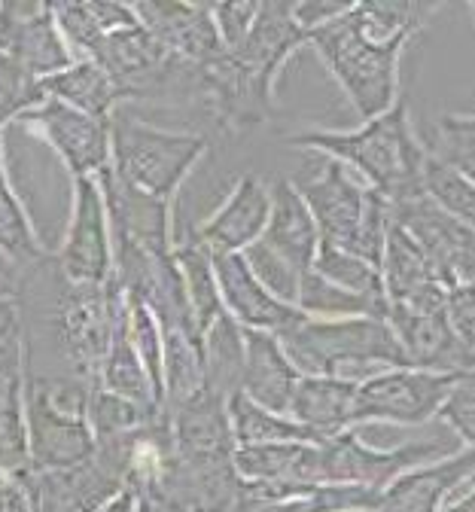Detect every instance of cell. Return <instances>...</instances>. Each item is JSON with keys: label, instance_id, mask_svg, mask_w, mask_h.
Segmentation results:
<instances>
[{"label": "cell", "instance_id": "obj_7", "mask_svg": "<svg viewBox=\"0 0 475 512\" xmlns=\"http://www.w3.org/2000/svg\"><path fill=\"white\" fill-rule=\"evenodd\" d=\"M439 452V442H405L390 452L366 445L351 427L320 445H308L296 485H357L384 491L393 479L415 470Z\"/></svg>", "mask_w": 475, "mask_h": 512}, {"label": "cell", "instance_id": "obj_40", "mask_svg": "<svg viewBox=\"0 0 475 512\" xmlns=\"http://www.w3.org/2000/svg\"><path fill=\"white\" fill-rule=\"evenodd\" d=\"M128 333H131L134 351H138L141 363L147 366L156 397L165 409V336H162V327L153 317V311L134 296H128Z\"/></svg>", "mask_w": 475, "mask_h": 512}, {"label": "cell", "instance_id": "obj_49", "mask_svg": "<svg viewBox=\"0 0 475 512\" xmlns=\"http://www.w3.org/2000/svg\"><path fill=\"white\" fill-rule=\"evenodd\" d=\"M439 512H475V488L469 491V494H463V497H457V500H445V506L439 509Z\"/></svg>", "mask_w": 475, "mask_h": 512}, {"label": "cell", "instance_id": "obj_19", "mask_svg": "<svg viewBox=\"0 0 475 512\" xmlns=\"http://www.w3.org/2000/svg\"><path fill=\"white\" fill-rule=\"evenodd\" d=\"M256 244L299 278H305L314 269L320 250V229L293 180L271 183V217Z\"/></svg>", "mask_w": 475, "mask_h": 512}, {"label": "cell", "instance_id": "obj_34", "mask_svg": "<svg viewBox=\"0 0 475 512\" xmlns=\"http://www.w3.org/2000/svg\"><path fill=\"white\" fill-rule=\"evenodd\" d=\"M299 308L311 317H390V302L387 299H372L360 296L351 290H342L320 278L314 269L305 275L302 290H299Z\"/></svg>", "mask_w": 475, "mask_h": 512}, {"label": "cell", "instance_id": "obj_30", "mask_svg": "<svg viewBox=\"0 0 475 512\" xmlns=\"http://www.w3.org/2000/svg\"><path fill=\"white\" fill-rule=\"evenodd\" d=\"M174 260H177L183 284H186V296H189V305H192L195 327H198L201 339H205V333L214 327V320L220 314H226L220 284H217V272H214V253L201 244L195 235H189L186 241L174 244Z\"/></svg>", "mask_w": 475, "mask_h": 512}, {"label": "cell", "instance_id": "obj_5", "mask_svg": "<svg viewBox=\"0 0 475 512\" xmlns=\"http://www.w3.org/2000/svg\"><path fill=\"white\" fill-rule=\"evenodd\" d=\"M122 302L125 290L116 278L110 284H71L61 278V287L52 296L49 336L55 342V354L67 369V378L83 381L89 388L101 384V369Z\"/></svg>", "mask_w": 475, "mask_h": 512}, {"label": "cell", "instance_id": "obj_39", "mask_svg": "<svg viewBox=\"0 0 475 512\" xmlns=\"http://www.w3.org/2000/svg\"><path fill=\"white\" fill-rule=\"evenodd\" d=\"M424 147L475 183V116L442 113L430 125V138Z\"/></svg>", "mask_w": 475, "mask_h": 512}, {"label": "cell", "instance_id": "obj_43", "mask_svg": "<svg viewBox=\"0 0 475 512\" xmlns=\"http://www.w3.org/2000/svg\"><path fill=\"white\" fill-rule=\"evenodd\" d=\"M445 317L454 339L472 354L475 360V284L451 287L445 296Z\"/></svg>", "mask_w": 475, "mask_h": 512}, {"label": "cell", "instance_id": "obj_36", "mask_svg": "<svg viewBox=\"0 0 475 512\" xmlns=\"http://www.w3.org/2000/svg\"><path fill=\"white\" fill-rule=\"evenodd\" d=\"M165 409H153V406H141L134 400H125L119 394H110L104 388H95L92 397H89V427L95 433L98 442H107V439H119V436H128V433H138L141 427L153 424Z\"/></svg>", "mask_w": 475, "mask_h": 512}, {"label": "cell", "instance_id": "obj_22", "mask_svg": "<svg viewBox=\"0 0 475 512\" xmlns=\"http://www.w3.org/2000/svg\"><path fill=\"white\" fill-rule=\"evenodd\" d=\"M174 455L189 461H217L235 458V433L229 418V400L201 388L186 403L168 409Z\"/></svg>", "mask_w": 475, "mask_h": 512}, {"label": "cell", "instance_id": "obj_14", "mask_svg": "<svg viewBox=\"0 0 475 512\" xmlns=\"http://www.w3.org/2000/svg\"><path fill=\"white\" fill-rule=\"evenodd\" d=\"M275 83L278 77L247 68L232 52L201 68V92L208 95L217 122L229 132L262 125L275 113Z\"/></svg>", "mask_w": 475, "mask_h": 512}, {"label": "cell", "instance_id": "obj_33", "mask_svg": "<svg viewBox=\"0 0 475 512\" xmlns=\"http://www.w3.org/2000/svg\"><path fill=\"white\" fill-rule=\"evenodd\" d=\"M0 250H4L10 260H16L22 269H34L46 260V250L34 232V223L7 177L4 141H0Z\"/></svg>", "mask_w": 475, "mask_h": 512}, {"label": "cell", "instance_id": "obj_4", "mask_svg": "<svg viewBox=\"0 0 475 512\" xmlns=\"http://www.w3.org/2000/svg\"><path fill=\"white\" fill-rule=\"evenodd\" d=\"M308 46L323 58L329 74L345 89L348 101L360 113L363 122L384 116L399 95V58L409 46L402 40H378L372 37L354 7L308 34Z\"/></svg>", "mask_w": 475, "mask_h": 512}, {"label": "cell", "instance_id": "obj_18", "mask_svg": "<svg viewBox=\"0 0 475 512\" xmlns=\"http://www.w3.org/2000/svg\"><path fill=\"white\" fill-rule=\"evenodd\" d=\"M214 272H217L226 311L244 330H262V333L278 336L281 330H287L305 314L302 308L287 305L271 293L256 278L244 253H214Z\"/></svg>", "mask_w": 475, "mask_h": 512}, {"label": "cell", "instance_id": "obj_20", "mask_svg": "<svg viewBox=\"0 0 475 512\" xmlns=\"http://www.w3.org/2000/svg\"><path fill=\"white\" fill-rule=\"evenodd\" d=\"M268 217H271V186L256 174H244L235 180L226 202L192 235L211 253H244L250 244L262 238Z\"/></svg>", "mask_w": 475, "mask_h": 512}, {"label": "cell", "instance_id": "obj_13", "mask_svg": "<svg viewBox=\"0 0 475 512\" xmlns=\"http://www.w3.org/2000/svg\"><path fill=\"white\" fill-rule=\"evenodd\" d=\"M0 52L16 58L37 80H49L77 61L43 0H0Z\"/></svg>", "mask_w": 475, "mask_h": 512}, {"label": "cell", "instance_id": "obj_10", "mask_svg": "<svg viewBox=\"0 0 475 512\" xmlns=\"http://www.w3.org/2000/svg\"><path fill=\"white\" fill-rule=\"evenodd\" d=\"M390 217L421 244L445 290L475 284V229L445 214L424 189L393 202Z\"/></svg>", "mask_w": 475, "mask_h": 512}, {"label": "cell", "instance_id": "obj_12", "mask_svg": "<svg viewBox=\"0 0 475 512\" xmlns=\"http://www.w3.org/2000/svg\"><path fill=\"white\" fill-rule=\"evenodd\" d=\"M28 442L31 470H67L92 461L98 439L83 412L58 406L28 378Z\"/></svg>", "mask_w": 475, "mask_h": 512}, {"label": "cell", "instance_id": "obj_3", "mask_svg": "<svg viewBox=\"0 0 475 512\" xmlns=\"http://www.w3.org/2000/svg\"><path fill=\"white\" fill-rule=\"evenodd\" d=\"M293 186L311 208L323 244L342 247L381 269L387 229L393 220L381 192L363 186L345 162L329 156L317 171L305 168Z\"/></svg>", "mask_w": 475, "mask_h": 512}, {"label": "cell", "instance_id": "obj_45", "mask_svg": "<svg viewBox=\"0 0 475 512\" xmlns=\"http://www.w3.org/2000/svg\"><path fill=\"white\" fill-rule=\"evenodd\" d=\"M354 4H342V0H296L293 4V16L296 22L311 34L314 28L338 19V16H345Z\"/></svg>", "mask_w": 475, "mask_h": 512}, {"label": "cell", "instance_id": "obj_16", "mask_svg": "<svg viewBox=\"0 0 475 512\" xmlns=\"http://www.w3.org/2000/svg\"><path fill=\"white\" fill-rule=\"evenodd\" d=\"M107 214H110V232L113 244H131L138 250L168 256L174 253V235H171V202L150 196V192L125 183L113 168H104L98 174Z\"/></svg>", "mask_w": 475, "mask_h": 512}, {"label": "cell", "instance_id": "obj_29", "mask_svg": "<svg viewBox=\"0 0 475 512\" xmlns=\"http://www.w3.org/2000/svg\"><path fill=\"white\" fill-rule=\"evenodd\" d=\"M98 388H104L110 394H119L125 400H134L141 406L162 409L153 381L147 375V366L141 363L138 351H134V342H131V333H128V296H125V302H122V308L116 314V327H113V339H110V351H107V360H104V369H101Z\"/></svg>", "mask_w": 475, "mask_h": 512}, {"label": "cell", "instance_id": "obj_26", "mask_svg": "<svg viewBox=\"0 0 475 512\" xmlns=\"http://www.w3.org/2000/svg\"><path fill=\"white\" fill-rule=\"evenodd\" d=\"M49 7L64 43L80 58H95L110 34L141 25L134 4H119V0H58Z\"/></svg>", "mask_w": 475, "mask_h": 512}, {"label": "cell", "instance_id": "obj_42", "mask_svg": "<svg viewBox=\"0 0 475 512\" xmlns=\"http://www.w3.org/2000/svg\"><path fill=\"white\" fill-rule=\"evenodd\" d=\"M439 418L466 442V448H475V369L457 375L448 400L439 409Z\"/></svg>", "mask_w": 475, "mask_h": 512}, {"label": "cell", "instance_id": "obj_24", "mask_svg": "<svg viewBox=\"0 0 475 512\" xmlns=\"http://www.w3.org/2000/svg\"><path fill=\"white\" fill-rule=\"evenodd\" d=\"M475 476V448L457 452L439 464L402 473L381 491L378 512H439L448 494Z\"/></svg>", "mask_w": 475, "mask_h": 512}, {"label": "cell", "instance_id": "obj_1", "mask_svg": "<svg viewBox=\"0 0 475 512\" xmlns=\"http://www.w3.org/2000/svg\"><path fill=\"white\" fill-rule=\"evenodd\" d=\"M290 147L317 150L345 162L366 180L369 189L381 192L387 205L424 189L421 177L427 147L412 128L405 95L384 116L363 122L354 132H302L290 138Z\"/></svg>", "mask_w": 475, "mask_h": 512}, {"label": "cell", "instance_id": "obj_23", "mask_svg": "<svg viewBox=\"0 0 475 512\" xmlns=\"http://www.w3.org/2000/svg\"><path fill=\"white\" fill-rule=\"evenodd\" d=\"M244 345H247V357H244L241 391L268 412L290 415L302 372L287 357L281 339L275 333L244 330Z\"/></svg>", "mask_w": 475, "mask_h": 512}, {"label": "cell", "instance_id": "obj_25", "mask_svg": "<svg viewBox=\"0 0 475 512\" xmlns=\"http://www.w3.org/2000/svg\"><path fill=\"white\" fill-rule=\"evenodd\" d=\"M302 46H308V31L296 22L293 4L290 0H268V4H259L247 40L232 55L253 71L281 77L290 55Z\"/></svg>", "mask_w": 475, "mask_h": 512}, {"label": "cell", "instance_id": "obj_48", "mask_svg": "<svg viewBox=\"0 0 475 512\" xmlns=\"http://www.w3.org/2000/svg\"><path fill=\"white\" fill-rule=\"evenodd\" d=\"M98 512H138V491H131V488H125V491H119L110 503H104Z\"/></svg>", "mask_w": 475, "mask_h": 512}, {"label": "cell", "instance_id": "obj_21", "mask_svg": "<svg viewBox=\"0 0 475 512\" xmlns=\"http://www.w3.org/2000/svg\"><path fill=\"white\" fill-rule=\"evenodd\" d=\"M381 275H384V290H387L390 308H402V311H439V308H445L448 290L436 278L427 253L421 250V244L409 232L393 220L387 229Z\"/></svg>", "mask_w": 475, "mask_h": 512}, {"label": "cell", "instance_id": "obj_47", "mask_svg": "<svg viewBox=\"0 0 475 512\" xmlns=\"http://www.w3.org/2000/svg\"><path fill=\"white\" fill-rule=\"evenodd\" d=\"M138 512H186V509H180L177 503H171L159 491H141L138 494Z\"/></svg>", "mask_w": 475, "mask_h": 512}, {"label": "cell", "instance_id": "obj_28", "mask_svg": "<svg viewBox=\"0 0 475 512\" xmlns=\"http://www.w3.org/2000/svg\"><path fill=\"white\" fill-rule=\"evenodd\" d=\"M43 92L46 98H55L67 107H74L95 119H104V122H110L116 107L128 101L122 86L92 58H77L67 71L43 80Z\"/></svg>", "mask_w": 475, "mask_h": 512}, {"label": "cell", "instance_id": "obj_6", "mask_svg": "<svg viewBox=\"0 0 475 512\" xmlns=\"http://www.w3.org/2000/svg\"><path fill=\"white\" fill-rule=\"evenodd\" d=\"M208 153V138L165 132L138 116L116 110L110 119V168L150 196L174 199L180 183Z\"/></svg>", "mask_w": 475, "mask_h": 512}, {"label": "cell", "instance_id": "obj_8", "mask_svg": "<svg viewBox=\"0 0 475 512\" xmlns=\"http://www.w3.org/2000/svg\"><path fill=\"white\" fill-rule=\"evenodd\" d=\"M113 232L98 177L74 180L71 220L55 253V269L71 284H110L113 281Z\"/></svg>", "mask_w": 475, "mask_h": 512}, {"label": "cell", "instance_id": "obj_37", "mask_svg": "<svg viewBox=\"0 0 475 512\" xmlns=\"http://www.w3.org/2000/svg\"><path fill=\"white\" fill-rule=\"evenodd\" d=\"M314 272L320 278H326L329 284L342 287V290H351V293H360V296H372V299H387L381 269L366 263V260H360V256H354L348 250H342V247H332V244L320 241L317 260H314Z\"/></svg>", "mask_w": 475, "mask_h": 512}, {"label": "cell", "instance_id": "obj_17", "mask_svg": "<svg viewBox=\"0 0 475 512\" xmlns=\"http://www.w3.org/2000/svg\"><path fill=\"white\" fill-rule=\"evenodd\" d=\"M22 485L31 497V512H98L125 491V482L95 455L67 470H28Z\"/></svg>", "mask_w": 475, "mask_h": 512}, {"label": "cell", "instance_id": "obj_9", "mask_svg": "<svg viewBox=\"0 0 475 512\" xmlns=\"http://www.w3.org/2000/svg\"><path fill=\"white\" fill-rule=\"evenodd\" d=\"M460 372L433 369H384L360 381L354 403V427L369 421L424 424L439 415Z\"/></svg>", "mask_w": 475, "mask_h": 512}, {"label": "cell", "instance_id": "obj_31", "mask_svg": "<svg viewBox=\"0 0 475 512\" xmlns=\"http://www.w3.org/2000/svg\"><path fill=\"white\" fill-rule=\"evenodd\" d=\"M244 357V327L226 311L205 333V388L223 400L238 394L244 381Z\"/></svg>", "mask_w": 475, "mask_h": 512}, {"label": "cell", "instance_id": "obj_44", "mask_svg": "<svg viewBox=\"0 0 475 512\" xmlns=\"http://www.w3.org/2000/svg\"><path fill=\"white\" fill-rule=\"evenodd\" d=\"M256 13H259V4H253V0H226V4H214V19H217L226 52H235L247 40L256 22Z\"/></svg>", "mask_w": 475, "mask_h": 512}, {"label": "cell", "instance_id": "obj_11", "mask_svg": "<svg viewBox=\"0 0 475 512\" xmlns=\"http://www.w3.org/2000/svg\"><path fill=\"white\" fill-rule=\"evenodd\" d=\"M16 125L46 141L74 180L98 177L104 168H110V122L104 119L46 98L40 107L19 116Z\"/></svg>", "mask_w": 475, "mask_h": 512}, {"label": "cell", "instance_id": "obj_2", "mask_svg": "<svg viewBox=\"0 0 475 512\" xmlns=\"http://www.w3.org/2000/svg\"><path fill=\"white\" fill-rule=\"evenodd\" d=\"M302 375L366 381L384 369H415L393 327L378 317H311L278 333Z\"/></svg>", "mask_w": 475, "mask_h": 512}, {"label": "cell", "instance_id": "obj_27", "mask_svg": "<svg viewBox=\"0 0 475 512\" xmlns=\"http://www.w3.org/2000/svg\"><path fill=\"white\" fill-rule=\"evenodd\" d=\"M360 381L329 378V375H302L290 418L317 430L323 439H332L354 427V403Z\"/></svg>", "mask_w": 475, "mask_h": 512}, {"label": "cell", "instance_id": "obj_35", "mask_svg": "<svg viewBox=\"0 0 475 512\" xmlns=\"http://www.w3.org/2000/svg\"><path fill=\"white\" fill-rule=\"evenodd\" d=\"M305 442H262L238 445L235 470L241 482H296V470L305 455Z\"/></svg>", "mask_w": 475, "mask_h": 512}, {"label": "cell", "instance_id": "obj_50", "mask_svg": "<svg viewBox=\"0 0 475 512\" xmlns=\"http://www.w3.org/2000/svg\"><path fill=\"white\" fill-rule=\"evenodd\" d=\"M472 10H475V0H472Z\"/></svg>", "mask_w": 475, "mask_h": 512}, {"label": "cell", "instance_id": "obj_46", "mask_svg": "<svg viewBox=\"0 0 475 512\" xmlns=\"http://www.w3.org/2000/svg\"><path fill=\"white\" fill-rule=\"evenodd\" d=\"M25 272L16 260L0 250V302H19L22 296V284H25Z\"/></svg>", "mask_w": 475, "mask_h": 512}, {"label": "cell", "instance_id": "obj_15", "mask_svg": "<svg viewBox=\"0 0 475 512\" xmlns=\"http://www.w3.org/2000/svg\"><path fill=\"white\" fill-rule=\"evenodd\" d=\"M141 25L177 58L208 68L226 55L214 4H189V0H147L134 4Z\"/></svg>", "mask_w": 475, "mask_h": 512}, {"label": "cell", "instance_id": "obj_41", "mask_svg": "<svg viewBox=\"0 0 475 512\" xmlns=\"http://www.w3.org/2000/svg\"><path fill=\"white\" fill-rule=\"evenodd\" d=\"M43 101V80L28 74L7 52H0V132L7 122H19V116L40 107Z\"/></svg>", "mask_w": 475, "mask_h": 512}, {"label": "cell", "instance_id": "obj_38", "mask_svg": "<svg viewBox=\"0 0 475 512\" xmlns=\"http://www.w3.org/2000/svg\"><path fill=\"white\" fill-rule=\"evenodd\" d=\"M421 180H424V192L445 214H451L454 220L475 229V183L472 180H466L460 171H454L448 162H442L430 150L424 159Z\"/></svg>", "mask_w": 475, "mask_h": 512}, {"label": "cell", "instance_id": "obj_32", "mask_svg": "<svg viewBox=\"0 0 475 512\" xmlns=\"http://www.w3.org/2000/svg\"><path fill=\"white\" fill-rule=\"evenodd\" d=\"M229 418H232V433L238 445H262V442H305V445H320L326 442L317 430L299 424L290 415L268 412L259 403H253L244 391L229 397Z\"/></svg>", "mask_w": 475, "mask_h": 512}]
</instances>
